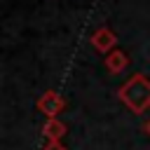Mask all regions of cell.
<instances>
[{"label":"cell","instance_id":"cell-2","mask_svg":"<svg viewBox=\"0 0 150 150\" xmlns=\"http://www.w3.org/2000/svg\"><path fill=\"white\" fill-rule=\"evenodd\" d=\"M122 63H124V54H120V52H115V54L108 59V66H110V68H120Z\"/></svg>","mask_w":150,"mask_h":150},{"label":"cell","instance_id":"cell-1","mask_svg":"<svg viewBox=\"0 0 150 150\" xmlns=\"http://www.w3.org/2000/svg\"><path fill=\"white\" fill-rule=\"evenodd\" d=\"M122 98L134 108V110H143L148 103H150V84L143 80V77H136L131 80L127 87H122Z\"/></svg>","mask_w":150,"mask_h":150}]
</instances>
